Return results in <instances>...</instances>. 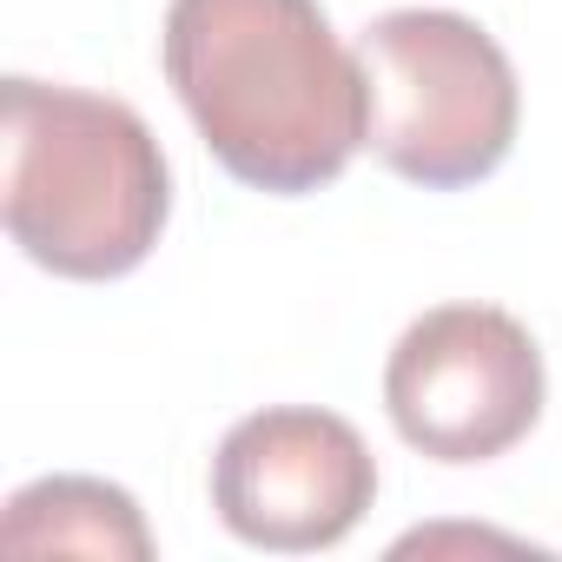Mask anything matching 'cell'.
<instances>
[{"mask_svg": "<svg viewBox=\"0 0 562 562\" xmlns=\"http://www.w3.org/2000/svg\"><path fill=\"white\" fill-rule=\"evenodd\" d=\"M371 133L364 146L424 192L490 179L522 120V87L496 34L450 8L378 14L358 41Z\"/></svg>", "mask_w": 562, "mask_h": 562, "instance_id": "3957f363", "label": "cell"}, {"mask_svg": "<svg viewBox=\"0 0 562 562\" xmlns=\"http://www.w3.org/2000/svg\"><path fill=\"white\" fill-rule=\"evenodd\" d=\"M8 232L54 278H126L153 258L172 172L153 126L106 93L8 80Z\"/></svg>", "mask_w": 562, "mask_h": 562, "instance_id": "7a4b0ae2", "label": "cell"}, {"mask_svg": "<svg viewBox=\"0 0 562 562\" xmlns=\"http://www.w3.org/2000/svg\"><path fill=\"white\" fill-rule=\"evenodd\" d=\"M159 54L199 139L251 192H318L371 133L364 67L318 0H172Z\"/></svg>", "mask_w": 562, "mask_h": 562, "instance_id": "6da1fadb", "label": "cell"}, {"mask_svg": "<svg viewBox=\"0 0 562 562\" xmlns=\"http://www.w3.org/2000/svg\"><path fill=\"white\" fill-rule=\"evenodd\" d=\"M384 411L417 457L490 463L542 417V351L503 305H437L391 345Z\"/></svg>", "mask_w": 562, "mask_h": 562, "instance_id": "277c9868", "label": "cell"}, {"mask_svg": "<svg viewBox=\"0 0 562 562\" xmlns=\"http://www.w3.org/2000/svg\"><path fill=\"white\" fill-rule=\"evenodd\" d=\"M0 542H8V555H106V562L153 555V529L139 503L106 476H41L14 490Z\"/></svg>", "mask_w": 562, "mask_h": 562, "instance_id": "8992f818", "label": "cell"}, {"mask_svg": "<svg viewBox=\"0 0 562 562\" xmlns=\"http://www.w3.org/2000/svg\"><path fill=\"white\" fill-rule=\"evenodd\" d=\"M378 496V463L338 411L271 404L225 430L212 457L218 522L271 555L345 542Z\"/></svg>", "mask_w": 562, "mask_h": 562, "instance_id": "5b68a950", "label": "cell"}]
</instances>
